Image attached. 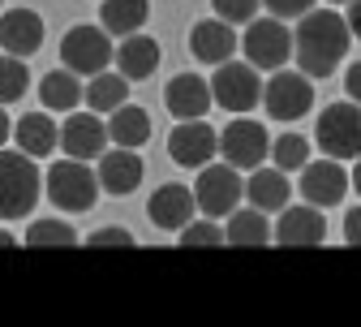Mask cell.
I'll use <instances>...</instances> for the list:
<instances>
[{"label":"cell","instance_id":"60d3db41","mask_svg":"<svg viewBox=\"0 0 361 327\" xmlns=\"http://www.w3.org/2000/svg\"><path fill=\"white\" fill-rule=\"evenodd\" d=\"M331 5H348V0H331Z\"/></svg>","mask_w":361,"mask_h":327},{"label":"cell","instance_id":"ba28073f","mask_svg":"<svg viewBox=\"0 0 361 327\" xmlns=\"http://www.w3.org/2000/svg\"><path fill=\"white\" fill-rule=\"evenodd\" d=\"M262 104L271 121H301L314 108V86L301 69H271V82L262 90Z\"/></svg>","mask_w":361,"mask_h":327},{"label":"cell","instance_id":"7a4b0ae2","mask_svg":"<svg viewBox=\"0 0 361 327\" xmlns=\"http://www.w3.org/2000/svg\"><path fill=\"white\" fill-rule=\"evenodd\" d=\"M43 198V172L26 151H0V220H26Z\"/></svg>","mask_w":361,"mask_h":327},{"label":"cell","instance_id":"e0dca14e","mask_svg":"<svg viewBox=\"0 0 361 327\" xmlns=\"http://www.w3.org/2000/svg\"><path fill=\"white\" fill-rule=\"evenodd\" d=\"M194 211H198V203H194V190L190 185H176V181H168V185H159V190L151 194V203H147V215H151V224L155 228H185L190 220H194Z\"/></svg>","mask_w":361,"mask_h":327},{"label":"cell","instance_id":"ffe728a7","mask_svg":"<svg viewBox=\"0 0 361 327\" xmlns=\"http://www.w3.org/2000/svg\"><path fill=\"white\" fill-rule=\"evenodd\" d=\"M237 48V35H233V22H224V18H211V22H198L190 30V52L202 61V65H219V61H228Z\"/></svg>","mask_w":361,"mask_h":327},{"label":"cell","instance_id":"f546056e","mask_svg":"<svg viewBox=\"0 0 361 327\" xmlns=\"http://www.w3.org/2000/svg\"><path fill=\"white\" fill-rule=\"evenodd\" d=\"M73 242H78L73 224H61V220H39V224H30V232H26V246H35V250H48V246H73Z\"/></svg>","mask_w":361,"mask_h":327},{"label":"cell","instance_id":"277c9868","mask_svg":"<svg viewBox=\"0 0 361 327\" xmlns=\"http://www.w3.org/2000/svg\"><path fill=\"white\" fill-rule=\"evenodd\" d=\"M211 100L224 108V112H237L245 117L250 108L262 104V78L250 61H219L215 65V78H211Z\"/></svg>","mask_w":361,"mask_h":327},{"label":"cell","instance_id":"4fadbf2b","mask_svg":"<svg viewBox=\"0 0 361 327\" xmlns=\"http://www.w3.org/2000/svg\"><path fill=\"white\" fill-rule=\"evenodd\" d=\"M142 172H147V164H142V155H138V147H104V155H99V168H95V177H99V190L104 194H116V198H125V194H133L142 185Z\"/></svg>","mask_w":361,"mask_h":327},{"label":"cell","instance_id":"ab89813d","mask_svg":"<svg viewBox=\"0 0 361 327\" xmlns=\"http://www.w3.org/2000/svg\"><path fill=\"white\" fill-rule=\"evenodd\" d=\"M13 246H18V237H13L9 228H0V250H13Z\"/></svg>","mask_w":361,"mask_h":327},{"label":"cell","instance_id":"4316f807","mask_svg":"<svg viewBox=\"0 0 361 327\" xmlns=\"http://www.w3.org/2000/svg\"><path fill=\"white\" fill-rule=\"evenodd\" d=\"M224 237H228V246H267L271 242V224H267V211L258 207H237L228 228H224Z\"/></svg>","mask_w":361,"mask_h":327},{"label":"cell","instance_id":"cb8c5ba5","mask_svg":"<svg viewBox=\"0 0 361 327\" xmlns=\"http://www.w3.org/2000/svg\"><path fill=\"white\" fill-rule=\"evenodd\" d=\"M99 18H104V30L108 35H133L142 30L147 18H151V0H99Z\"/></svg>","mask_w":361,"mask_h":327},{"label":"cell","instance_id":"836d02e7","mask_svg":"<svg viewBox=\"0 0 361 327\" xmlns=\"http://www.w3.org/2000/svg\"><path fill=\"white\" fill-rule=\"evenodd\" d=\"M86 246H133V232L129 228H99L86 237Z\"/></svg>","mask_w":361,"mask_h":327},{"label":"cell","instance_id":"7402d4cb","mask_svg":"<svg viewBox=\"0 0 361 327\" xmlns=\"http://www.w3.org/2000/svg\"><path fill=\"white\" fill-rule=\"evenodd\" d=\"M13 138H18V151H26V155H52L56 151V143H61V129H56V121L48 117V112H26L18 125H13Z\"/></svg>","mask_w":361,"mask_h":327},{"label":"cell","instance_id":"8992f818","mask_svg":"<svg viewBox=\"0 0 361 327\" xmlns=\"http://www.w3.org/2000/svg\"><path fill=\"white\" fill-rule=\"evenodd\" d=\"M241 198H245L241 168H233V164H202V168H198L194 203H198V211H202V215H211V220L233 215Z\"/></svg>","mask_w":361,"mask_h":327},{"label":"cell","instance_id":"d4e9b609","mask_svg":"<svg viewBox=\"0 0 361 327\" xmlns=\"http://www.w3.org/2000/svg\"><path fill=\"white\" fill-rule=\"evenodd\" d=\"M39 100L43 108H52V112H73L82 104V82L73 69H52V73H43L39 82Z\"/></svg>","mask_w":361,"mask_h":327},{"label":"cell","instance_id":"9a60e30c","mask_svg":"<svg viewBox=\"0 0 361 327\" xmlns=\"http://www.w3.org/2000/svg\"><path fill=\"white\" fill-rule=\"evenodd\" d=\"M108 147V121H99V112H73L61 125V151L73 160H95Z\"/></svg>","mask_w":361,"mask_h":327},{"label":"cell","instance_id":"d6a6232c","mask_svg":"<svg viewBox=\"0 0 361 327\" xmlns=\"http://www.w3.org/2000/svg\"><path fill=\"white\" fill-rule=\"evenodd\" d=\"M271 18H301L305 9H314V0H262Z\"/></svg>","mask_w":361,"mask_h":327},{"label":"cell","instance_id":"4dcf8cb0","mask_svg":"<svg viewBox=\"0 0 361 327\" xmlns=\"http://www.w3.org/2000/svg\"><path fill=\"white\" fill-rule=\"evenodd\" d=\"M180 246H228V237H224V228H215L211 220H202V224H185V228H180Z\"/></svg>","mask_w":361,"mask_h":327},{"label":"cell","instance_id":"d590c367","mask_svg":"<svg viewBox=\"0 0 361 327\" xmlns=\"http://www.w3.org/2000/svg\"><path fill=\"white\" fill-rule=\"evenodd\" d=\"M344 90H348V100H353V104H361V61L348 65V73H344Z\"/></svg>","mask_w":361,"mask_h":327},{"label":"cell","instance_id":"30bf717a","mask_svg":"<svg viewBox=\"0 0 361 327\" xmlns=\"http://www.w3.org/2000/svg\"><path fill=\"white\" fill-rule=\"evenodd\" d=\"M267 151H271V138H267V125H258V121H228V129L219 133L224 164H233L241 172L258 168L267 160Z\"/></svg>","mask_w":361,"mask_h":327},{"label":"cell","instance_id":"f35d334b","mask_svg":"<svg viewBox=\"0 0 361 327\" xmlns=\"http://www.w3.org/2000/svg\"><path fill=\"white\" fill-rule=\"evenodd\" d=\"M348 190L361 194V155H357V164H353V172H348Z\"/></svg>","mask_w":361,"mask_h":327},{"label":"cell","instance_id":"52a82bcc","mask_svg":"<svg viewBox=\"0 0 361 327\" xmlns=\"http://www.w3.org/2000/svg\"><path fill=\"white\" fill-rule=\"evenodd\" d=\"M241 52L254 69H284L293 61V30L280 18H258L245 22V39H241Z\"/></svg>","mask_w":361,"mask_h":327},{"label":"cell","instance_id":"f1b7e54d","mask_svg":"<svg viewBox=\"0 0 361 327\" xmlns=\"http://www.w3.org/2000/svg\"><path fill=\"white\" fill-rule=\"evenodd\" d=\"M30 86V69L22 57H0V104H18Z\"/></svg>","mask_w":361,"mask_h":327},{"label":"cell","instance_id":"44dd1931","mask_svg":"<svg viewBox=\"0 0 361 327\" xmlns=\"http://www.w3.org/2000/svg\"><path fill=\"white\" fill-rule=\"evenodd\" d=\"M245 198H250V207H258V211H284L288 207V198H293V185H288V177L280 172V168H250V181H245Z\"/></svg>","mask_w":361,"mask_h":327},{"label":"cell","instance_id":"8d00e7d4","mask_svg":"<svg viewBox=\"0 0 361 327\" xmlns=\"http://www.w3.org/2000/svg\"><path fill=\"white\" fill-rule=\"evenodd\" d=\"M344 22H348L353 39H361V0H348V13H344Z\"/></svg>","mask_w":361,"mask_h":327},{"label":"cell","instance_id":"83f0119b","mask_svg":"<svg viewBox=\"0 0 361 327\" xmlns=\"http://www.w3.org/2000/svg\"><path fill=\"white\" fill-rule=\"evenodd\" d=\"M271 160L280 172H301V164L310 160V138L305 133H280L271 143Z\"/></svg>","mask_w":361,"mask_h":327},{"label":"cell","instance_id":"603a6c76","mask_svg":"<svg viewBox=\"0 0 361 327\" xmlns=\"http://www.w3.org/2000/svg\"><path fill=\"white\" fill-rule=\"evenodd\" d=\"M108 143H116V147H147V143H151V112L138 108V104H121V108H112Z\"/></svg>","mask_w":361,"mask_h":327},{"label":"cell","instance_id":"8fae6325","mask_svg":"<svg viewBox=\"0 0 361 327\" xmlns=\"http://www.w3.org/2000/svg\"><path fill=\"white\" fill-rule=\"evenodd\" d=\"M168 155L180 164V168H202V164H211L215 155H219V133L202 121V117H194V121H180L172 133H168Z\"/></svg>","mask_w":361,"mask_h":327},{"label":"cell","instance_id":"2e32d148","mask_svg":"<svg viewBox=\"0 0 361 327\" xmlns=\"http://www.w3.org/2000/svg\"><path fill=\"white\" fill-rule=\"evenodd\" d=\"M43 18L35 9H9V13H0V48H5L9 57H22L30 61L39 48H43Z\"/></svg>","mask_w":361,"mask_h":327},{"label":"cell","instance_id":"7c38bea8","mask_svg":"<svg viewBox=\"0 0 361 327\" xmlns=\"http://www.w3.org/2000/svg\"><path fill=\"white\" fill-rule=\"evenodd\" d=\"M348 194V172L340 160H305L301 164V198L314 207H336Z\"/></svg>","mask_w":361,"mask_h":327},{"label":"cell","instance_id":"74e56055","mask_svg":"<svg viewBox=\"0 0 361 327\" xmlns=\"http://www.w3.org/2000/svg\"><path fill=\"white\" fill-rule=\"evenodd\" d=\"M13 138V125H9V117H5V104H0V147H5Z\"/></svg>","mask_w":361,"mask_h":327},{"label":"cell","instance_id":"d6986e66","mask_svg":"<svg viewBox=\"0 0 361 327\" xmlns=\"http://www.w3.org/2000/svg\"><path fill=\"white\" fill-rule=\"evenodd\" d=\"M112 61H116V73H125L129 82H142V78H151L159 69V43L151 35H142V30H133V35L121 39Z\"/></svg>","mask_w":361,"mask_h":327},{"label":"cell","instance_id":"484cf974","mask_svg":"<svg viewBox=\"0 0 361 327\" xmlns=\"http://www.w3.org/2000/svg\"><path fill=\"white\" fill-rule=\"evenodd\" d=\"M82 100L90 104V112H112L129 100V78L125 73H90V86H82Z\"/></svg>","mask_w":361,"mask_h":327},{"label":"cell","instance_id":"e575fe53","mask_svg":"<svg viewBox=\"0 0 361 327\" xmlns=\"http://www.w3.org/2000/svg\"><path fill=\"white\" fill-rule=\"evenodd\" d=\"M344 242H348V246H361V207H353V211L344 215Z\"/></svg>","mask_w":361,"mask_h":327},{"label":"cell","instance_id":"5b68a950","mask_svg":"<svg viewBox=\"0 0 361 327\" xmlns=\"http://www.w3.org/2000/svg\"><path fill=\"white\" fill-rule=\"evenodd\" d=\"M314 143L331 160H357L361 155V104H331L323 108L319 125H314Z\"/></svg>","mask_w":361,"mask_h":327},{"label":"cell","instance_id":"9c48e42d","mask_svg":"<svg viewBox=\"0 0 361 327\" xmlns=\"http://www.w3.org/2000/svg\"><path fill=\"white\" fill-rule=\"evenodd\" d=\"M112 39L104 26H73L65 39H61V61L65 69H73L78 78H90V73H99L112 65Z\"/></svg>","mask_w":361,"mask_h":327},{"label":"cell","instance_id":"b9f144b4","mask_svg":"<svg viewBox=\"0 0 361 327\" xmlns=\"http://www.w3.org/2000/svg\"><path fill=\"white\" fill-rule=\"evenodd\" d=\"M0 5H5V0H0Z\"/></svg>","mask_w":361,"mask_h":327},{"label":"cell","instance_id":"1f68e13d","mask_svg":"<svg viewBox=\"0 0 361 327\" xmlns=\"http://www.w3.org/2000/svg\"><path fill=\"white\" fill-rule=\"evenodd\" d=\"M258 5H262V0H211V9H215V18H224V22H233V26H245V22H254Z\"/></svg>","mask_w":361,"mask_h":327},{"label":"cell","instance_id":"3957f363","mask_svg":"<svg viewBox=\"0 0 361 327\" xmlns=\"http://www.w3.org/2000/svg\"><path fill=\"white\" fill-rule=\"evenodd\" d=\"M43 185H48V198L61 211H69V215L90 211L95 198H99V177H95V168H90V160H73V155L56 160L48 168V177H43Z\"/></svg>","mask_w":361,"mask_h":327},{"label":"cell","instance_id":"6da1fadb","mask_svg":"<svg viewBox=\"0 0 361 327\" xmlns=\"http://www.w3.org/2000/svg\"><path fill=\"white\" fill-rule=\"evenodd\" d=\"M348 43H353V30L336 9H305L293 30V57H297L301 73L331 78L348 52Z\"/></svg>","mask_w":361,"mask_h":327},{"label":"cell","instance_id":"ac0fdd59","mask_svg":"<svg viewBox=\"0 0 361 327\" xmlns=\"http://www.w3.org/2000/svg\"><path fill=\"white\" fill-rule=\"evenodd\" d=\"M168 112L176 117V121H194V117H207V108L215 104L211 100V82L207 78H198V73H176L172 82H168Z\"/></svg>","mask_w":361,"mask_h":327},{"label":"cell","instance_id":"5bb4252c","mask_svg":"<svg viewBox=\"0 0 361 327\" xmlns=\"http://www.w3.org/2000/svg\"><path fill=\"white\" fill-rule=\"evenodd\" d=\"M271 242H280V246H323L327 242V220H323V211L314 203L284 207L280 224L271 228Z\"/></svg>","mask_w":361,"mask_h":327}]
</instances>
